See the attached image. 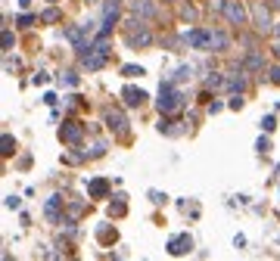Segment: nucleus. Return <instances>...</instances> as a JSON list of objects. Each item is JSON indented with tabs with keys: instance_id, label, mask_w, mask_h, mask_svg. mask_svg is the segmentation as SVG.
<instances>
[{
	"instance_id": "f03ea898",
	"label": "nucleus",
	"mask_w": 280,
	"mask_h": 261,
	"mask_svg": "<svg viewBox=\"0 0 280 261\" xmlns=\"http://www.w3.org/2000/svg\"><path fill=\"white\" fill-rule=\"evenodd\" d=\"M128 44L131 47H149L153 44V31L143 25V19L128 22Z\"/></svg>"
},
{
	"instance_id": "0eeeda50",
	"label": "nucleus",
	"mask_w": 280,
	"mask_h": 261,
	"mask_svg": "<svg viewBox=\"0 0 280 261\" xmlns=\"http://www.w3.org/2000/svg\"><path fill=\"white\" fill-rule=\"evenodd\" d=\"M59 137H62L66 143H81V137H84V125H78V122H66V125L59 128Z\"/></svg>"
},
{
	"instance_id": "ddd939ff",
	"label": "nucleus",
	"mask_w": 280,
	"mask_h": 261,
	"mask_svg": "<svg viewBox=\"0 0 280 261\" xmlns=\"http://www.w3.org/2000/svg\"><path fill=\"white\" fill-rule=\"evenodd\" d=\"M243 65H246V68H249V72H262V68H265V56H262V53H255V50H252V53H249V56H246V59H243Z\"/></svg>"
},
{
	"instance_id": "f257e3e1",
	"label": "nucleus",
	"mask_w": 280,
	"mask_h": 261,
	"mask_svg": "<svg viewBox=\"0 0 280 261\" xmlns=\"http://www.w3.org/2000/svg\"><path fill=\"white\" fill-rule=\"evenodd\" d=\"M156 106H159V112H162V115H168V112H175V109L181 106V90H178L175 81H165L162 87H159V100H156Z\"/></svg>"
},
{
	"instance_id": "c756f323",
	"label": "nucleus",
	"mask_w": 280,
	"mask_h": 261,
	"mask_svg": "<svg viewBox=\"0 0 280 261\" xmlns=\"http://www.w3.org/2000/svg\"><path fill=\"white\" fill-rule=\"evenodd\" d=\"M240 106H243V93H233L230 97V109H240Z\"/></svg>"
},
{
	"instance_id": "cd10ccee",
	"label": "nucleus",
	"mask_w": 280,
	"mask_h": 261,
	"mask_svg": "<svg viewBox=\"0 0 280 261\" xmlns=\"http://www.w3.org/2000/svg\"><path fill=\"white\" fill-rule=\"evenodd\" d=\"M255 149H259V153H268V149H271V143H268V137H259V143H255Z\"/></svg>"
},
{
	"instance_id": "2eb2a0df",
	"label": "nucleus",
	"mask_w": 280,
	"mask_h": 261,
	"mask_svg": "<svg viewBox=\"0 0 280 261\" xmlns=\"http://www.w3.org/2000/svg\"><path fill=\"white\" fill-rule=\"evenodd\" d=\"M125 211H128V205H125V196L118 193V196H115V202L109 205V215H112V218H122Z\"/></svg>"
},
{
	"instance_id": "2f4dec72",
	"label": "nucleus",
	"mask_w": 280,
	"mask_h": 261,
	"mask_svg": "<svg viewBox=\"0 0 280 261\" xmlns=\"http://www.w3.org/2000/svg\"><path fill=\"white\" fill-rule=\"evenodd\" d=\"M7 208L16 211V208H19V196H7Z\"/></svg>"
},
{
	"instance_id": "b1692460",
	"label": "nucleus",
	"mask_w": 280,
	"mask_h": 261,
	"mask_svg": "<svg viewBox=\"0 0 280 261\" xmlns=\"http://www.w3.org/2000/svg\"><path fill=\"white\" fill-rule=\"evenodd\" d=\"M149 199H153L156 205H165V199H168V196H165V193H159V190H149Z\"/></svg>"
},
{
	"instance_id": "dca6fc26",
	"label": "nucleus",
	"mask_w": 280,
	"mask_h": 261,
	"mask_svg": "<svg viewBox=\"0 0 280 261\" xmlns=\"http://www.w3.org/2000/svg\"><path fill=\"white\" fill-rule=\"evenodd\" d=\"M227 84V78H221L218 72H212V75H206V87L209 90H218V87H224Z\"/></svg>"
},
{
	"instance_id": "aec40b11",
	"label": "nucleus",
	"mask_w": 280,
	"mask_h": 261,
	"mask_svg": "<svg viewBox=\"0 0 280 261\" xmlns=\"http://www.w3.org/2000/svg\"><path fill=\"white\" fill-rule=\"evenodd\" d=\"M122 75H125V78H140L143 68H140V65H125V68H122Z\"/></svg>"
},
{
	"instance_id": "f8f14e48",
	"label": "nucleus",
	"mask_w": 280,
	"mask_h": 261,
	"mask_svg": "<svg viewBox=\"0 0 280 261\" xmlns=\"http://www.w3.org/2000/svg\"><path fill=\"white\" fill-rule=\"evenodd\" d=\"M227 47H230V37H227L224 31H212V50H215V53H224Z\"/></svg>"
},
{
	"instance_id": "c9c22d12",
	"label": "nucleus",
	"mask_w": 280,
	"mask_h": 261,
	"mask_svg": "<svg viewBox=\"0 0 280 261\" xmlns=\"http://www.w3.org/2000/svg\"><path fill=\"white\" fill-rule=\"evenodd\" d=\"M277 171H280V165H277Z\"/></svg>"
},
{
	"instance_id": "6e6552de",
	"label": "nucleus",
	"mask_w": 280,
	"mask_h": 261,
	"mask_svg": "<svg viewBox=\"0 0 280 261\" xmlns=\"http://www.w3.org/2000/svg\"><path fill=\"white\" fill-rule=\"evenodd\" d=\"M252 19H255V28H259V31H271V7L255 4V7H252Z\"/></svg>"
},
{
	"instance_id": "9b49d317",
	"label": "nucleus",
	"mask_w": 280,
	"mask_h": 261,
	"mask_svg": "<svg viewBox=\"0 0 280 261\" xmlns=\"http://www.w3.org/2000/svg\"><path fill=\"white\" fill-rule=\"evenodd\" d=\"M88 193H91L94 199H100V196H106V193H109V183H106L103 177H97V180H91V183H88Z\"/></svg>"
},
{
	"instance_id": "7ed1b4c3",
	"label": "nucleus",
	"mask_w": 280,
	"mask_h": 261,
	"mask_svg": "<svg viewBox=\"0 0 280 261\" xmlns=\"http://www.w3.org/2000/svg\"><path fill=\"white\" fill-rule=\"evenodd\" d=\"M181 37L193 50H212V28H193V31H184Z\"/></svg>"
},
{
	"instance_id": "473e14b6",
	"label": "nucleus",
	"mask_w": 280,
	"mask_h": 261,
	"mask_svg": "<svg viewBox=\"0 0 280 261\" xmlns=\"http://www.w3.org/2000/svg\"><path fill=\"white\" fill-rule=\"evenodd\" d=\"M271 10H280V0H271Z\"/></svg>"
},
{
	"instance_id": "423d86ee",
	"label": "nucleus",
	"mask_w": 280,
	"mask_h": 261,
	"mask_svg": "<svg viewBox=\"0 0 280 261\" xmlns=\"http://www.w3.org/2000/svg\"><path fill=\"white\" fill-rule=\"evenodd\" d=\"M193 249V240H190V233H178V236H171L168 240V255H187Z\"/></svg>"
},
{
	"instance_id": "a878e982",
	"label": "nucleus",
	"mask_w": 280,
	"mask_h": 261,
	"mask_svg": "<svg viewBox=\"0 0 280 261\" xmlns=\"http://www.w3.org/2000/svg\"><path fill=\"white\" fill-rule=\"evenodd\" d=\"M41 19H44V22H56V19H59V10H44Z\"/></svg>"
},
{
	"instance_id": "5701e85b",
	"label": "nucleus",
	"mask_w": 280,
	"mask_h": 261,
	"mask_svg": "<svg viewBox=\"0 0 280 261\" xmlns=\"http://www.w3.org/2000/svg\"><path fill=\"white\" fill-rule=\"evenodd\" d=\"M103 153H106V143H103V140H97V143L91 146V156L97 159V156H103Z\"/></svg>"
},
{
	"instance_id": "39448f33",
	"label": "nucleus",
	"mask_w": 280,
	"mask_h": 261,
	"mask_svg": "<svg viewBox=\"0 0 280 261\" xmlns=\"http://www.w3.org/2000/svg\"><path fill=\"white\" fill-rule=\"evenodd\" d=\"M106 125H109V131L118 134V137H125V134H128V118H125V112H118V109L106 112Z\"/></svg>"
},
{
	"instance_id": "9d476101",
	"label": "nucleus",
	"mask_w": 280,
	"mask_h": 261,
	"mask_svg": "<svg viewBox=\"0 0 280 261\" xmlns=\"http://www.w3.org/2000/svg\"><path fill=\"white\" fill-rule=\"evenodd\" d=\"M122 97H125V103H128V106H143L146 90H140V87H125V90H122Z\"/></svg>"
},
{
	"instance_id": "f3484780",
	"label": "nucleus",
	"mask_w": 280,
	"mask_h": 261,
	"mask_svg": "<svg viewBox=\"0 0 280 261\" xmlns=\"http://www.w3.org/2000/svg\"><path fill=\"white\" fill-rule=\"evenodd\" d=\"M0 153H4V156H13V153H16V140H13L10 134L0 137Z\"/></svg>"
},
{
	"instance_id": "72a5a7b5",
	"label": "nucleus",
	"mask_w": 280,
	"mask_h": 261,
	"mask_svg": "<svg viewBox=\"0 0 280 261\" xmlns=\"http://www.w3.org/2000/svg\"><path fill=\"white\" fill-rule=\"evenodd\" d=\"M274 31H277V37H280V25H274Z\"/></svg>"
},
{
	"instance_id": "4468645a",
	"label": "nucleus",
	"mask_w": 280,
	"mask_h": 261,
	"mask_svg": "<svg viewBox=\"0 0 280 261\" xmlns=\"http://www.w3.org/2000/svg\"><path fill=\"white\" fill-rule=\"evenodd\" d=\"M227 90H230V93H243V90H246V78H243V75H233V78H227Z\"/></svg>"
},
{
	"instance_id": "bb28decb",
	"label": "nucleus",
	"mask_w": 280,
	"mask_h": 261,
	"mask_svg": "<svg viewBox=\"0 0 280 261\" xmlns=\"http://www.w3.org/2000/svg\"><path fill=\"white\" fill-rule=\"evenodd\" d=\"M34 19H37V16H31V13H22V16H19V25H22V28H28Z\"/></svg>"
},
{
	"instance_id": "7c9ffc66",
	"label": "nucleus",
	"mask_w": 280,
	"mask_h": 261,
	"mask_svg": "<svg viewBox=\"0 0 280 261\" xmlns=\"http://www.w3.org/2000/svg\"><path fill=\"white\" fill-rule=\"evenodd\" d=\"M271 84H280V65L271 68Z\"/></svg>"
},
{
	"instance_id": "1a4fd4ad",
	"label": "nucleus",
	"mask_w": 280,
	"mask_h": 261,
	"mask_svg": "<svg viewBox=\"0 0 280 261\" xmlns=\"http://www.w3.org/2000/svg\"><path fill=\"white\" fill-rule=\"evenodd\" d=\"M131 13L137 19H153L156 16V4L153 0H131Z\"/></svg>"
},
{
	"instance_id": "c85d7f7f",
	"label": "nucleus",
	"mask_w": 280,
	"mask_h": 261,
	"mask_svg": "<svg viewBox=\"0 0 280 261\" xmlns=\"http://www.w3.org/2000/svg\"><path fill=\"white\" fill-rule=\"evenodd\" d=\"M62 75H66V78H62V81H66V84H72V87H75V84H78V75H75V72H62Z\"/></svg>"
},
{
	"instance_id": "f704fd0d",
	"label": "nucleus",
	"mask_w": 280,
	"mask_h": 261,
	"mask_svg": "<svg viewBox=\"0 0 280 261\" xmlns=\"http://www.w3.org/2000/svg\"><path fill=\"white\" fill-rule=\"evenodd\" d=\"M274 53H277V56H280V44H277V50H274Z\"/></svg>"
},
{
	"instance_id": "20e7f679",
	"label": "nucleus",
	"mask_w": 280,
	"mask_h": 261,
	"mask_svg": "<svg viewBox=\"0 0 280 261\" xmlns=\"http://www.w3.org/2000/svg\"><path fill=\"white\" fill-rule=\"evenodd\" d=\"M221 13L230 25H246V10L240 0H221Z\"/></svg>"
},
{
	"instance_id": "412c9836",
	"label": "nucleus",
	"mask_w": 280,
	"mask_h": 261,
	"mask_svg": "<svg viewBox=\"0 0 280 261\" xmlns=\"http://www.w3.org/2000/svg\"><path fill=\"white\" fill-rule=\"evenodd\" d=\"M97 236H100L103 243H112V240H115V230H109V227H106V224H103V227L97 230Z\"/></svg>"
},
{
	"instance_id": "393cba45",
	"label": "nucleus",
	"mask_w": 280,
	"mask_h": 261,
	"mask_svg": "<svg viewBox=\"0 0 280 261\" xmlns=\"http://www.w3.org/2000/svg\"><path fill=\"white\" fill-rule=\"evenodd\" d=\"M4 50H7V53L13 50V31H10V28H4Z\"/></svg>"
},
{
	"instance_id": "4be33fe9",
	"label": "nucleus",
	"mask_w": 280,
	"mask_h": 261,
	"mask_svg": "<svg viewBox=\"0 0 280 261\" xmlns=\"http://www.w3.org/2000/svg\"><path fill=\"white\" fill-rule=\"evenodd\" d=\"M262 128H265V134H271V131L277 128V122H274V115H265V118H262Z\"/></svg>"
},
{
	"instance_id": "6ab92c4d",
	"label": "nucleus",
	"mask_w": 280,
	"mask_h": 261,
	"mask_svg": "<svg viewBox=\"0 0 280 261\" xmlns=\"http://www.w3.org/2000/svg\"><path fill=\"white\" fill-rule=\"evenodd\" d=\"M59 202H62L59 196H50V202H47V218H53V221H56V211H59Z\"/></svg>"
},
{
	"instance_id": "a211bd4d",
	"label": "nucleus",
	"mask_w": 280,
	"mask_h": 261,
	"mask_svg": "<svg viewBox=\"0 0 280 261\" xmlns=\"http://www.w3.org/2000/svg\"><path fill=\"white\" fill-rule=\"evenodd\" d=\"M190 75H193V68H190V65H181V68L175 72L171 81H175V84H184V81H190Z\"/></svg>"
}]
</instances>
